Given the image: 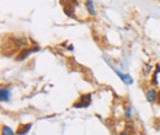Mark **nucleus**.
<instances>
[{
  "label": "nucleus",
  "instance_id": "nucleus-2",
  "mask_svg": "<svg viewBox=\"0 0 160 135\" xmlns=\"http://www.w3.org/2000/svg\"><path fill=\"white\" fill-rule=\"evenodd\" d=\"M38 51H40V47H26V48H22V51H21L20 53L18 54V57H16V60L22 61V60L28 58L31 54H33V53H36Z\"/></svg>",
  "mask_w": 160,
  "mask_h": 135
},
{
  "label": "nucleus",
  "instance_id": "nucleus-10",
  "mask_svg": "<svg viewBox=\"0 0 160 135\" xmlns=\"http://www.w3.org/2000/svg\"><path fill=\"white\" fill-rule=\"evenodd\" d=\"M14 41L19 47H26L27 46V38H25V37H16Z\"/></svg>",
  "mask_w": 160,
  "mask_h": 135
},
{
  "label": "nucleus",
  "instance_id": "nucleus-11",
  "mask_svg": "<svg viewBox=\"0 0 160 135\" xmlns=\"http://www.w3.org/2000/svg\"><path fill=\"white\" fill-rule=\"evenodd\" d=\"M120 135H129V132H128V129H123L122 132L120 133Z\"/></svg>",
  "mask_w": 160,
  "mask_h": 135
},
{
  "label": "nucleus",
  "instance_id": "nucleus-6",
  "mask_svg": "<svg viewBox=\"0 0 160 135\" xmlns=\"http://www.w3.org/2000/svg\"><path fill=\"white\" fill-rule=\"evenodd\" d=\"M85 10L88 11V14L90 16H95L96 15V9H95V2L94 0H86L85 1Z\"/></svg>",
  "mask_w": 160,
  "mask_h": 135
},
{
  "label": "nucleus",
  "instance_id": "nucleus-3",
  "mask_svg": "<svg viewBox=\"0 0 160 135\" xmlns=\"http://www.w3.org/2000/svg\"><path fill=\"white\" fill-rule=\"evenodd\" d=\"M112 69H113V71L117 74V76L121 79V81L124 84V85H127V86H131V85H133V82H134V80H133V77L131 76L129 74H126V73H122L120 70H117L115 66H112Z\"/></svg>",
  "mask_w": 160,
  "mask_h": 135
},
{
  "label": "nucleus",
  "instance_id": "nucleus-8",
  "mask_svg": "<svg viewBox=\"0 0 160 135\" xmlns=\"http://www.w3.org/2000/svg\"><path fill=\"white\" fill-rule=\"evenodd\" d=\"M123 116H124V119L131 120L133 118V108L131 106H124L123 107Z\"/></svg>",
  "mask_w": 160,
  "mask_h": 135
},
{
  "label": "nucleus",
  "instance_id": "nucleus-1",
  "mask_svg": "<svg viewBox=\"0 0 160 135\" xmlns=\"http://www.w3.org/2000/svg\"><path fill=\"white\" fill-rule=\"evenodd\" d=\"M92 95L91 94H86V95H81L79 97V101H77L74 104H73V107L74 108H88L90 104H91V102H92Z\"/></svg>",
  "mask_w": 160,
  "mask_h": 135
},
{
  "label": "nucleus",
  "instance_id": "nucleus-4",
  "mask_svg": "<svg viewBox=\"0 0 160 135\" xmlns=\"http://www.w3.org/2000/svg\"><path fill=\"white\" fill-rule=\"evenodd\" d=\"M11 98V90L8 86H1L0 89V101L4 102H9Z\"/></svg>",
  "mask_w": 160,
  "mask_h": 135
},
{
  "label": "nucleus",
  "instance_id": "nucleus-12",
  "mask_svg": "<svg viewBox=\"0 0 160 135\" xmlns=\"http://www.w3.org/2000/svg\"><path fill=\"white\" fill-rule=\"evenodd\" d=\"M158 103L160 104V91H159V96H158Z\"/></svg>",
  "mask_w": 160,
  "mask_h": 135
},
{
  "label": "nucleus",
  "instance_id": "nucleus-5",
  "mask_svg": "<svg viewBox=\"0 0 160 135\" xmlns=\"http://www.w3.org/2000/svg\"><path fill=\"white\" fill-rule=\"evenodd\" d=\"M158 96H159V92L155 89H149L145 91V99L149 103H154L155 101H158Z\"/></svg>",
  "mask_w": 160,
  "mask_h": 135
},
{
  "label": "nucleus",
  "instance_id": "nucleus-7",
  "mask_svg": "<svg viewBox=\"0 0 160 135\" xmlns=\"http://www.w3.org/2000/svg\"><path fill=\"white\" fill-rule=\"evenodd\" d=\"M32 128V123H27V124H20L18 130H16V134L18 135H26L30 133Z\"/></svg>",
  "mask_w": 160,
  "mask_h": 135
},
{
  "label": "nucleus",
  "instance_id": "nucleus-9",
  "mask_svg": "<svg viewBox=\"0 0 160 135\" xmlns=\"http://www.w3.org/2000/svg\"><path fill=\"white\" fill-rule=\"evenodd\" d=\"M1 135H18V134L9 125H2L1 127Z\"/></svg>",
  "mask_w": 160,
  "mask_h": 135
}]
</instances>
